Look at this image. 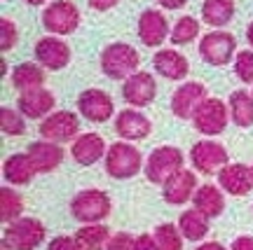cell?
Returning <instances> with one entry per match:
<instances>
[{
    "mask_svg": "<svg viewBox=\"0 0 253 250\" xmlns=\"http://www.w3.org/2000/svg\"><path fill=\"white\" fill-rule=\"evenodd\" d=\"M141 56L131 45L126 42H113L101 52V71L110 80H126L134 72H138Z\"/></svg>",
    "mask_w": 253,
    "mask_h": 250,
    "instance_id": "obj_1",
    "label": "cell"
},
{
    "mask_svg": "<svg viewBox=\"0 0 253 250\" xmlns=\"http://www.w3.org/2000/svg\"><path fill=\"white\" fill-rule=\"evenodd\" d=\"M183 171V152L173 145H162L150 152L145 159V178L155 185H167L169 180Z\"/></svg>",
    "mask_w": 253,
    "mask_h": 250,
    "instance_id": "obj_2",
    "label": "cell"
},
{
    "mask_svg": "<svg viewBox=\"0 0 253 250\" xmlns=\"http://www.w3.org/2000/svg\"><path fill=\"white\" fill-rule=\"evenodd\" d=\"M143 169V154L126 141L113 143L106 152V173L115 180H126L138 176Z\"/></svg>",
    "mask_w": 253,
    "mask_h": 250,
    "instance_id": "obj_3",
    "label": "cell"
},
{
    "mask_svg": "<svg viewBox=\"0 0 253 250\" xmlns=\"http://www.w3.org/2000/svg\"><path fill=\"white\" fill-rule=\"evenodd\" d=\"M71 213L78 222L99 224L110 213V197L103 189H82L73 197Z\"/></svg>",
    "mask_w": 253,
    "mask_h": 250,
    "instance_id": "obj_4",
    "label": "cell"
},
{
    "mask_svg": "<svg viewBox=\"0 0 253 250\" xmlns=\"http://www.w3.org/2000/svg\"><path fill=\"white\" fill-rule=\"evenodd\" d=\"M45 224L36 217H19L14 222L7 224L5 229V250H36L40 243L45 241Z\"/></svg>",
    "mask_w": 253,
    "mask_h": 250,
    "instance_id": "obj_5",
    "label": "cell"
},
{
    "mask_svg": "<svg viewBox=\"0 0 253 250\" xmlns=\"http://www.w3.org/2000/svg\"><path fill=\"white\" fill-rule=\"evenodd\" d=\"M42 26L56 36H71L80 26V9L71 0H54L42 9Z\"/></svg>",
    "mask_w": 253,
    "mask_h": 250,
    "instance_id": "obj_6",
    "label": "cell"
},
{
    "mask_svg": "<svg viewBox=\"0 0 253 250\" xmlns=\"http://www.w3.org/2000/svg\"><path fill=\"white\" fill-rule=\"evenodd\" d=\"M199 54L211 66H227L232 59H237V40L232 33H225V31L207 33L199 42Z\"/></svg>",
    "mask_w": 253,
    "mask_h": 250,
    "instance_id": "obj_7",
    "label": "cell"
},
{
    "mask_svg": "<svg viewBox=\"0 0 253 250\" xmlns=\"http://www.w3.org/2000/svg\"><path fill=\"white\" fill-rule=\"evenodd\" d=\"M190 161L192 166L204 173V176H211V173H220L230 164V157H227V150L216 141H199V143L192 145L190 150Z\"/></svg>",
    "mask_w": 253,
    "mask_h": 250,
    "instance_id": "obj_8",
    "label": "cell"
},
{
    "mask_svg": "<svg viewBox=\"0 0 253 250\" xmlns=\"http://www.w3.org/2000/svg\"><path fill=\"white\" fill-rule=\"evenodd\" d=\"M227 119H230V106H225L220 99H207L197 107V112L192 117L195 129L199 134L218 136L225 131Z\"/></svg>",
    "mask_w": 253,
    "mask_h": 250,
    "instance_id": "obj_9",
    "label": "cell"
},
{
    "mask_svg": "<svg viewBox=\"0 0 253 250\" xmlns=\"http://www.w3.org/2000/svg\"><path fill=\"white\" fill-rule=\"evenodd\" d=\"M78 131H80V119L75 112H68V110L52 112L40 124L42 141H52V143H68L71 138L78 136Z\"/></svg>",
    "mask_w": 253,
    "mask_h": 250,
    "instance_id": "obj_10",
    "label": "cell"
},
{
    "mask_svg": "<svg viewBox=\"0 0 253 250\" xmlns=\"http://www.w3.org/2000/svg\"><path fill=\"white\" fill-rule=\"evenodd\" d=\"M207 87L202 82H185L171 96V110L178 119H192L197 107L207 101Z\"/></svg>",
    "mask_w": 253,
    "mask_h": 250,
    "instance_id": "obj_11",
    "label": "cell"
},
{
    "mask_svg": "<svg viewBox=\"0 0 253 250\" xmlns=\"http://www.w3.org/2000/svg\"><path fill=\"white\" fill-rule=\"evenodd\" d=\"M78 110L84 119L89 122H108L113 112H115V106H113V99H110L106 91L101 89H84L78 96Z\"/></svg>",
    "mask_w": 253,
    "mask_h": 250,
    "instance_id": "obj_12",
    "label": "cell"
},
{
    "mask_svg": "<svg viewBox=\"0 0 253 250\" xmlns=\"http://www.w3.org/2000/svg\"><path fill=\"white\" fill-rule=\"evenodd\" d=\"M36 59L47 71H63L71 63V47L66 45L61 37H40L36 45Z\"/></svg>",
    "mask_w": 253,
    "mask_h": 250,
    "instance_id": "obj_13",
    "label": "cell"
},
{
    "mask_svg": "<svg viewBox=\"0 0 253 250\" xmlns=\"http://www.w3.org/2000/svg\"><path fill=\"white\" fill-rule=\"evenodd\" d=\"M155 94H157V84H155V77L150 72L138 71L131 77H126L125 84H122V96H125V101L129 106L134 107L153 103Z\"/></svg>",
    "mask_w": 253,
    "mask_h": 250,
    "instance_id": "obj_14",
    "label": "cell"
},
{
    "mask_svg": "<svg viewBox=\"0 0 253 250\" xmlns=\"http://www.w3.org/2000/svg\"><path fill=\"white\" fill-rule=\"evenodd\" d=\"M171 36L169 31V21L162 12L157 9H145L138 17V37L145 47H160L164 42V37Z\"/></svg>",
    "mask_w": 253,
    "mask_h": 250,
    "instance_id": "obj_15",
    "label": "cell"
},
{
    "mask_svg": "<svg viewBox=\"0 0 253 250\" xmlns=\"http://www.w3.org/2000/svg\"><path fill=\"white\" fill-rule=\"evenodd\" d=\"M218 182L232 197H246L253 189V171L244 164H227L225 169L218 173Z\"/></svg>",
    "mask_w": 253,
    "mask_h": 250,
    "instance_id": "obj_16",
    "label": "cell"
},
{
    "mask_svg": "<svg viewBox=\"0 0 253 250\" xmlns=\"http://www.w3.org/2000/svg\"><path fill=\"white\" fill-rule=\"evenodd\" d=\"M115 131L122 141H143L150 136L153 124L150 119L136 110H122L115 119Z\"/></svg>",
    "mask_w": 253,
    "mask_h": 250,
    "instance_id": "obj_17",
    "label": "cell"
},
{
    "mask_svg": "<svg viewBox=\"0 0 253 250\" xmlns=\"http://www.w3.org/2000/svg\"><path fill=\"white\" fill-rule=\"evenodd\" d=\"M26 154L31 157L38 173H49V171L59 169V164L63 161V147L59 143H52V141L31 143Z\"/></svg>",
    "mask_w": 253,
    "mask_h": 250,
    "instance_id": "obj_18",
    "label": "cell"
},
{
    "mask_svg": "<svg viewBox=\"0 0 253 250\" xmlns=\"http://www.w3.org/2000/svg\"><path fill=\"white\" fill-rule=\"evenodd\" d=\"M54 96L47 89H33L26 94H19L17 107L19 112L28 119H40V117H49L52 107H54Z\"/></svg>",
    "mask_w": 253,
    "mask_h": 250,
    "instance_id": "obj_19",
    "label": "cell"
},
{
    "mask_svg": "<svg viewBox=\"0 0 253 250\" xmlns=\"http://www.w3.org/2000/svg\"><path fill=\"white\" fill-rule=\"evenodd\" d=\"M195 192H197V178H195V173L183 169L181 173H176V176L164 185L162 197L167 204L181 206L195 197Z\"/></svg>",
    "mask_w": 253,
    "mask_h": 250,
    "instance_id": "obj_20",
    "label": "cell"
},
{
    "mask_svg": "<svg viewBox=\"0 0 253 250\" xmlns=\"http://www.w3.org/2000/svg\"><path fill=\"white\" fill-rule=\"evenodd\" d=\"M106 141L99 134H82L75 138V143L71 147L73 159L82 164V166H91L96 164L101 157H106Z\"/></svg>",
    "mask_w": 253,
    "mask_h": 250,
    "instance_id": "obj_21",
    "label": "cell"
},
{
    "mask_svg": "<svg viewBox=\"0 0 253 250\" xmlns=\"http://www.w3.org/2000/svg\"><path fill=\"white\" fill-rule=\"evenodd\" d=\"M153 66L155 71L160 72L167 80H183L190 72V63L188 59L178 54L176 49H162L153 56Z\"/></svg>",
    "mask_w": 253,
    "mask_h": 250,
    "instance_id": "obj_22",
    "label": "cell"
},
{
    "mask_svg": "<svg viewBox=\"0 0 253 250\" xmlns=\"http://www.w3.org/2000/svg\"><path fill=\"white\" fill-rule=\"evenodd\" d=\"M45 84V71L40 63L26 61V63H19L14 66L12 71V87L19 91V94H26V91L33 89H42Z\"/></svg>",
    "mask_w": 253,
    "mask_h": 250,
    "instance_id": "obj_23",
    "label": "cell"
},
{
    "mask_svg": "<svg viewBox=\"0 0 253 250\" xmlns=\"http://www.w3.org/2000/svg\"><path fill=\"white\" fill-rule=\"evenodd\" d=\"M192 206L197 208L204 217H218V215L225 211V197L216 185H202L197 187L195 197H192Z\"/></svg>",
    "mask_w": 253,
    "mask_h": 250,
    "instance_id": "obj_24",
    "label": "cell"
},
{
    "mask_svg": "<svg viewBox=\"0 0 253 250\" xmlns=\"http://www.w3.org/2000/svg\"><path fill=\"white\" fill-rule=\"evenodd\" d=\"M38 171L33 166V161L28 154H12L2 164V178L9 185H28Z\"/></svg>",
    "mask_w": 253,
    "mask_h": 250,
    "instance_id": "obj_25",
    "label": "cell"
},
{
    "mask_svg": "<svg viewBox=\"0 0 253 250\" xmlns=\"http://www.w3.org/2000/svg\"><path fill=\"white\" fill-rule=\"evenodd\" d=\"M235 17V0H204L202 5V19L209 26H227Z\"/></svg>",
    "mask_w": 253,
    "mask_h": 250,
    "instance_id": "obj_26",
    "label": "cell"
},
{
    "mask_svg": "<svg viewBox=\"0 0 253 250\" xmlns=\"http://www.w3.org/2000/svg\"><path fill=\"white\" fill-rule=\"evenodd\" d=\"M178 229H181L183 239L188 241H202L209 234V217L199 213L197 208H190L178 217Z\"/></svg>",
    "mask_w": 253,
    "mask_h": 250,
    "instance_id": "obj_27",
    "label": "cell"
},
{
    "mask_svg": "<svg viewBox=\"0 0 253 250\" xmlns=\"http://www.w3.org/2000/svg\"><path fill=\"white\" fill-rule=\"evenodd\" d=\"M75 241H78V248L80 250H106L110 241V232L108 227L103 224H84L78 229L75 234Z\"/></svg>",
    "mask_w": 253,
    "mask_h": 250,
    "instance_id": "obj_28",
    "label": "cell"
},
{
    "mask_svg": "<svg viewBox=\"0 0 253 250\" xmlns=\"http://www.w3.org/2000/svg\"><path fill=\"white\" fill-rule=\"evenodd\" d=\"M227 106H230V117L235 119L237 126H242V129L253 126V94H249L244 89L235 91L230 96Z\"/></svg>",
    "mask_w": 253,
    "mask_h": 250,
    "instance_id": "obj_29",
    "label": "cell"
},
{
    "mask_svg": "<svg viewBox=\"0 0 253 250\" xmlns=\"http://www.w3.org/2000/svg\"><path fill=\"white\" fill-rule=\"evenodd\" d=\"M24 213V199L19 192H14L12 187H2L0 189V217L2 222L9 224L19 220Z\"/></svg>",
    "mask_w": 253,
    "mask_h": 250,
    "instance_id": "obj_30",
    "label": "cell"
},
{
    "mask_svg": "<svg viewBox=\"0 0 253 250\" xmlns=\"http://www.w3.org/2000/svg\"><path fill=\"white\" fill-rule=\"evenodd\" d=\"M153 236L157 241V250H183V234L176 224H160Z\"/></svg>",
    "mask_w": 253,
    "mask_h": 250,
    "instance_id": "obj_31",
    "label": "cell"
},
{
    "mask_svg": "<svg viewBox=\"0 0 253 250\" xmlns=\"http://www.w3.org/2000/svg\"><path fill=\"white\" fill-rule=\"evenodd\" d=\"M199 36V21L195 17H183L176 21V26L171 28V42L173 45H188Z\"/></svg>",
    "mask_w": 253,
    "mask_h": 250,
    "instance_id": "obj_32",
    "label": "cell"
},
{
    "mask_svg": "<svg viewBox=\"0 0 253 250\" xmlns=\"http://www.w3.org/2000/svg\"><path fill=\"white\" fill-rule=\"evenodd\" d=\"M0 126H2V134L7 136H21L26 131V122L24 115L14 110V107H0Z\"/></svg>",
    "mask_w": 253,
    "mask_h": 250,
    "instance_id": "obj_33",
    "label": "cell"
},
{
    "mask_svg": "<svg viewBox=\"0 0 253 250\" xmlns=\"http://www.w3.org/2000/svg\"><path fill=\"white\" fill-rule=\"evenodd\" d=\"M235 72L242 82L253 84V52H237Z\"/></svg>",
    "mask_w": 253,
    "mask_h": 250,
    "instance_id": "obj_34",
    "label": "cell"
},
{
    "mask_svg": "<svg viewBox=\"0 0 253 250\" xmlns=\"http://www.w3.org/2000/svg\"><path fill=\"white\" fill-rule=\"evenodd\" d=\"M17 26H14V21H9V19H0V47H2V52H7L12 47L17 45Z\"/></svg>",
    "mask_w": 253,
    "mask_h": 250,
    "instance_id": "obj_35",
    "label": "cell"
},
{
    "mask_svg": "<svg viewBox=\"0 0 253 250\" xmlns=\"http://www.w3.org/2000/svg\"><path fill=\"white\" fill-rule=\"evenodd\" d=\"M134 246H136V236H131V234H126V232H120L110 236L106 250H134Z\"/></svg>",
    "mask_w": 253,
    "mask_h": 250,
    "instance_id": "obj_36",
    "label": "cell"
},
{
    "mask_svg": "<svg viewBox=\"0 0 253 250\" xmlns=\"http://www.w3.org/2000/svg\"><path fill=\"white\" fill-rule=\"evenodd\" d=\"M47 250H80V248H78L75 236H56V239L49 241Z\"/></svg>",
    "mask_w": 253,
    "mask_h": 250,
    "instance_id": "obj_37",
    "label": "cell"
},
{
    "mask_svg": "<svg viewBox=\"0 0 253 250\" xmlns=\"http://www.w3.org/2000/svg\"><path fill=\"white\" fill-rule=\"evenodd\" d=\"M134 250H157V241H155V236H150V234H141V236H136Z\"/></svg>",
    "mask_w": 253,
    "mask_h": 250,
    "instance_id": "obj_38",
    "label": "cell"
},
{
    "mask_svg": "<svg viewBox=\"0 0 253 250\" xmlns=\"http://www.w3.org/2000/svg\"><path fill=\"white\" fill-rule=\"evenodd\" d=\"M232 250H253V236H239L232 241Z\"/></svg>",
    "mask_w": 253,
    "mask_h": 250,
    "instance_id": "obj_39",
    "label": "cell"
},
{
    "mask_svg": "<svg viewBox=\"0 0 253 250\" xmlns=\"http://www.w3.org/2000/svg\"><path fill=\"white\" fill-rule=\"evenodd\" d=\"M120 0H89V7L91 9H99V12H106V9L115 7Z\"/></svg>",
    "mask_w": 253,
    "mask_h": 250,
    "instance_id": "obj_40",
    "label": "cell"
},
{
    "mask_svg": "<svg viewBox=\"0 0 253 250\" xmlns=\"http://www.w3.org/2000/svg\"><path fill=\"white\" fill-rule=\"evenodd\" d=\"M157 2H160L164 9H181L188 0H157Z\"/></svg>",
    "mask_w": 253,
    "mask_h": 250,
    "instance_id": "obj_41",
    "label": "cell"
},
{
    "mask_svg": "<svg viewBox=\"0 0 253 250\" xmlns=\"http://www.w3.org/2000/svg\"><path fill=\"white\" fill-rule=\"evenodd\" d=\"M195 250H225V246H220L218 241H207V243H202V246H197Z\"/></svg>",
    "mask_w": 253,
    "mask_h": 250,
    "instance_id": "obj_42",
    "label": "cell"
},
{
    "mask_svg": "<svg viewBox=\"0 0 253 250\" xmlns=\"http://www.w3.org/2000/svg\"><path fill=\"white\" fill-rule=\"evenodd\" d=\"M246 40H249V45L253 47V21H251V26L246 28Z\"/></svg>",
    "mask_w": 253,
    "mask_h": 250,
    "instance_id": "obj_43",
    "label": "cell"
},
{
    "mask_svg": "<svg viewBox=\"0 0 253 250\" xmlns=\"http://www.w3.org/2000/svg\"><path fill=\"white\" fill-rule=\"evenodd\" d=\"M26 2H28V5H45L47 0H26Z\"/></svg>",
    "mask_w": 253,
    "mask_h": 250,
    "instance_id": "obj_44",
    "label": "cell"
},
{
    "mask_svg": "<svg viewBox=\"0 0 253 250\" xmlns=\"http://www.w3.org/2000/svg\"><path fill=\"white\" fill-rule=\"evenodd\" d=\"M251 171H253V166H251Z\"/></svg>",
    "mask_w": 253,
    "mask_h": 250,
    "instance_id": "obj_45",
    "label": "cell"
}]
</instances>
